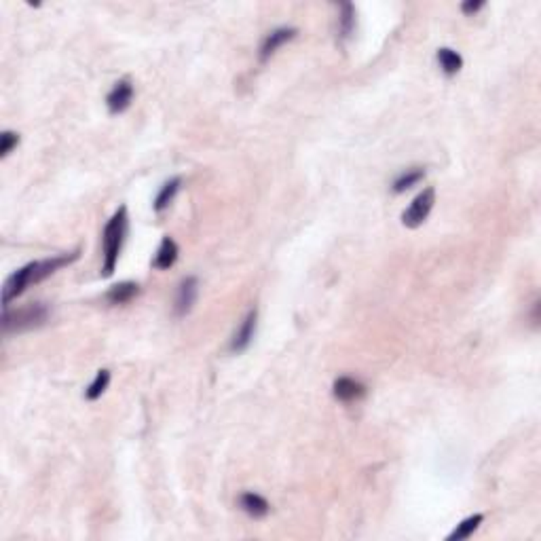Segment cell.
Masks as SVG:
<instances>
[{"label":"cell","instance_id":"1","mask_svg":"<svg viewBox=\"0 0 541 541\" xmlns=\"http://www.w3.org/2000/svg\"><path fill=\"white\" fill-rule=\"evenodd\" d=\"M127 207H119V211L113 216L108 225L104 227V235H101V244H104V267H101V275L111 277L117 269L125 237H127Z\"/></svg>","mask_w":541,"mask_h":541},{"label":"cell","instance_id":"2","mask_svg":"<svg viewBox=\"0 0 541 541\" xmlns=\"http://www.w3.org/2000/svg\"><path fill=\"white\" fill-rule=\"evenodd\" d=\"M47 319H49V309L41 302L28 304L24 309H17V311L5 309L3 328H5V332H24V330L43 326Z\"/></svg>","mask_w":541,"mask_h":541},{"label":"cell","instance_id":"3","mask_svg":"<svg viewBox=\"0 0 541 541\" xmlns=\"http://www.w3.org/2000/svg\"><path fill=\"white\" fill-rule=\"evenodd\" d=\"M434 203H436V190L431 188V186L425 188L423 192H419V195L412 199L410 207H408V209L404 211V216H402L404 227H408V229L421 227V225L429 218L431 209H434Z\"/></svg>","mask_w":541,"mask_h":541},{"label":"cell","instance_id":"4","mask_svg":"<svg viewBox=\"0 0 541 541\" xmlns=\"http://www.w3.org/2000/svg\"><path fill=\"white\" fill-rule=\"evenodd\" d=\"M32 283H36V262H30V265L17 269L5 281V288H3V304H5V309H9V302L13 298H17L20 294H24L26 288H30Z\"/></svg>","mask_w":541,"mask_h":541},{"label":"cell","instance_id":"5","mask_svg":"<svg viewBox=\"0 0 541 541\" xmlns=\"http://www.w3.org/2000/svg\"><path fill=\"white\" fill-rule=\"evenodd\" d=\"M132 101H134V85H132V80H129V78L119 80V83L113 87V91L108 93V97H106L108 111H111L113 115H121V113H125L127 108L132 106Z\"/></svg>","mask_w":541,"mask_h":541},{"label":"cell","instance_id":"6","mask_svg":"<svg viewBox=\"0 0 541 541\" xmlns=\"http://www.w3.org/2000/svg\"><path fill=\"white\" fill-rule=\"evenodd\" d=\"M296 34H298L296 28H277V30L269 32L267 38H265L262 45H260V62H262V64L269 62V59L277 53V49L283 47L288 41H292Z\"/></svg>","mask_w":541,"mask_h":541},{"label":"cell","instance_id":"7","mask_svg":"<svg viewBox=\"0 0 541 541\" xmlns=\"http://www.w3.org/2000/svg\"><path fill=\"white\" fill-rule=\"evenodd\" d=\"M197 294H199V281L197 277H186L182 279V283L178 286V294H176V315L178 317H184L186 313H190L195 300H197Z\"/></svg>","mask_w":541,"mask_h":541},{"label":"cell","instance_id":"8","mask_svg":"<svg viewBox=\"0 0 541 541\" xmlns=\"http://www.w3.org/2000/svg\"><path fill=\"white\" fill-rule=\"evenodd\" d=\"M256 319H258V313H256V309H252L246 315V319L241 321V326L237 328V332L231 341V351L233 353H241L250 347V343L256 335Z\"/></svg>","mask_w":541,"mask_h":541},{"label":"cell","instance_id":"9","mask_svg":"<svg viewBox=\"0 0 541 541\" xmlns=\"http://www.w3.org/2000/svg\"><path fill=\"white\" fill-rule=\"evenodd\" d=\"M335 398L341 402H358L366 395V385H362L360 381L351 379V377H341L335 381V389H332Z\"/></svg>","mask_w":541,"mask_h":541},{"label":"cell","instance_id":"10","mask_svg":"<svg viewBox=\"0 0 541 541\" xmlns=\"http://www.w3.org/2000/svg\"><path fill=\"white\" fill-rule=\"evenodd\" d=\"M178 254H180L178 244L171 237H163V241H161V246L157 250V256L153 260V267L159 269V271H167V269H171L176 265Z\"/></svg>","mask_w":541,"mask_h":541},{"label":"cell","instance_id":"11","mask_svg":"<svg viewBox=\"0 0 541 541\" xmlns=\"http://www.w3.org/2000/svg\"><path fill=\"white\" fill-rule=\"evenodd\" d=\"M140 294V286L136 281H121L117 286H113L106 294V300L111 304H127L129 300H134Z\"/></svg>","mask_w":541,"mask_h":541},{"label":"cell","instance_id":"12","mask_svg":"<svg viewBox=\"0 0 541 541\" xmlns=\"http://www.w3.org/2000/svg\"><path fill=\"white\" fill-rule=\"evenodd\" d=\"M239 505L252 518H265L271 512L269 501L262 495H258V493H244L241 499H239Z\"/></svg>","mask_w":541,"mask_h":541},{"label":"cell","instance_id":"13","mask_svg":"<svg viewBox=\"0 0 541 541\" xmlns=\"http://www.w3.org/2000/svg\"><path fill=\"white\" fill-rule=\"evenodd\" d=\"M438 64H440V68L447 76H455L463 68V57L457 51H453L449 47H442V49H438Z\"/></svg>","mask_w":541,"mask_h":541},{"label":"cell","instance_id":"14","mask_svg":"<svg viewBox=\"0 0 541 541\" xmlns=\"http://www.w3.org/2000/svg\"><path fill=\"white\" fill-rule=\"evenodd\" d=\"M180 186H182V178H171L169 182H165V184L161 186V190H159L157 199H155V211H163V209H167V207L171 205V201L176 199V195H178Z\"/></svg>","mask_w":541,"mask_h":541},{"label":"cell","instance_id":"15","mask_svg":"<svg viewBox=\"0 0 541 541\" xmlns=\"http://www.w3.org/2000/svg\"><path fill=\"white\" fill-rule=\"evenodd\" d=\"M484 516L482 514H474L470 518H465L463 522L457 524V528L449 535V541H461V539H468L470 535H474L478 531V526L482 524Z\"/></svg>","mask_w":541,"mask_h":541},{"label":"cell","instance_id":"16","mask_svg":"<svg viewBox=\"0 0 541 541\" xmlns=\"http://www.w3.org/2000/svg\"><path fill=\"white\" fill-rule=\"evenodd\" d=\"M356 30V9L353 5L345 3L341 5V17H339V38L347 41Z\"/></svg>","mask_w":541,"mask_h":541},{"label":"cell","instance_id":"17","mask_svg":"<svg viewBox=\"0 0 541 541\" xmlns=\"http://www.w3.org/2000/svg\"><path fill=\"white\" fill-rule=\"evenodd\" d=\"M423 176H425V171H423L421 167L406 169L402 176H398V178H395V182H393V192H406L408 188L416 186V184L423 180Z\"/></svg>","mask_w":541,"mask_h":541},{"label":"cell","instance_id":"18","mask_svg":"<svg viewBox=\"0 0 541 541\" xmlns=\"http://www.w3.org/2000/svg\"><path fill=\"white\" fill-rule=\"evenodd\" d=\"M108 383H111V370H99L97 374H95V379H93V383L85 389V398L87 400H97V398H101V393L106 391V387H108Z\"/></svg>","mask_w":541,"mask_h":541},{"label":"cell","instance_id":"19","mask_svg":"<svg viewBox=\"0 0 541 541\" xmlns=\"http://www.w3.org/2000/svg\"><path fill=\"white\" fill-rule=\"evenodd\" d=\"M20 144V136L15 132H3L0 134V157H9V153Z\"/></svg>","mask_w":541,"mask_h":541},{"label":"cell","instance_id":"20","mask_svg":"<svg viewBox=\"0 0 541 541\" xmlns=\"http://www.w3.org/2000/svg\"><path fill=\"white\" fill-rule=\"evenodd\" d=\"M482 7H484L482 0H476V3H474V0H468V3L461 5V11H463L465 15H474V13H478Z\"/></svg>","mask_w":541,"mask_h":541}]
</instances>
